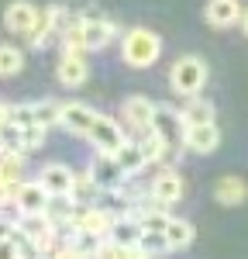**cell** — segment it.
Returning <instances> with one entry per match:
<instances>
[{"label":"cell","instance_id":"cell-1","mask_svg":"<svg viewBox=\"0 0 248 259\" xmlns=\"http://www.w3.org/2000/svg\"><path fill=\"white\" fill-rule=\"evenodd\" d=\"M162 56V38L148 28H131L121 41V59L131 66V69H148L155 66Z\"/></svg>","mask_w":248,"mask_h":259},{"label":"cell","instance_id":"cell-2","mask_svg":"<svg viewBox=\"0 0 248 259\" xmlns=\"http://www.w3.org/2000/svg\"><path fill=\"white\" fill-rule=\"evenodd\" d=\"M204 83H207V66L197 56H183V59H176V66L169 69V87L179 97H197L204 90Z\"/></svg>","mask_w":248,"mask_h":259},{"label":"cell","instance_id":"cell-3","mask_svg":"<svg viewBox=\"0 0 248 259\" xmlns=\"http://www.w3.org/2000/svg\"><path fill=\"white\" fill-rule=\"evenodd\" d=\"M86 139L93 142V149H97L100 156H114L124 142H128V139H124V132H121V124L110 121V118H103V114H97V121H93V128H90Z\"/></svg>","mask_w":248,"mask_h":259},{"label":"cell","instance_id":"cell-4","mask_svg":"<svg viewBox=\"0 0 248 259\" xmlns=\"http://www.w3.org/2000/svg\"><path fill=\"white\" fill-rule=\"evenodd\" d=\"M48 190L41 187L38 180H28V183H21L18 194H14V207H18L21 218H31V214H45V207H48Z\"/></svg>","mask_w":248,"mask_h":259},{"label":"cell","instance_id":"cell-5","mask_svg":"<svg viewBox=\"0 0 248 259\" xmlns=\"http://www.w3.org/2000/svg\"><path fill=\"white\" fill-rule=\"evenodd\" d=\"M35 21H38V7H35L31 0H14V4H7V11H4V28L14 31V35H24V38L31 35Z\"/></svg>","mask_w":248,"mask_h":259},{"label":"cell","instance_id":"cell-6","mask_svg":"<svg viewBox=\"0 0 248 259\" xmlns=\"http://www.w3.org/2000/svg\"><path fill=\"white\" fill-rule=\"evenodd\" d=\"M86 52H62L59 66H55V76L62 87H83L90 80V62L83 59Z\"/></svg>","mask_w":248,"mask_h":259},{"label":"cell","instance_id":"cell-7","mask_svg":"<svg viewBox=\"0 0 248 259\" xmlns=\"http://www.w3.org/2000/svg\"><path fill=\"white\" fill-rule=\"evenodd\" d=\"M183 145L190 149V152H197V156H210V152H217V145H221V128H217V124L186 128L183 132Z\"/></svg>","mask_w":248,"mask_h":259},{"label":"cell","instance_id":"cell-8","mask_svg":"<svg viewBox=\"0 0 248 259\" xmlns=\"http://www.w3.org/2000/svg\"><path fill=\"white\" fill-rule=\"evenodd\" d=\"M117 35V28L107 18H83V49L86 52H97V49H107Z\"/></svg>","mask_w":248,"mask_h":259},{"label":"cell","instance_id":"cell-9","mask_svg":"<svg viewBox=\"0 0 248 259\" xmlns=\"http://www.w3.org/2000/svg\"><path fill=\"white\" fill-rule=\"evenodd\" d=\"M183 190H186L183 177H179V173H172V169H165V173H159V177L152 180V197H155L159 207H169V204L183 200Z\"/></svg>","mask_w":248,"mask_h":259},{"label":"cell","instance_id":"cell-10","mask_svg":"<svg viewBox=\"0 0 248 259\" xmlns=\"http://www.w3.org/2000/svg\"><path fill=\"white\" fill-rule=\"evenodd\" d=\"M73 169L66 166V162H48L45 169H41V177H38V183L48 190V197H66L69 190H73Z\"/></svg>","mask_w":248,"mask_h":259},{"label":"cell","instance_id":"cell-11","mask_svg":"<svg viewBox=\"0 0 248 259\" xmlns=\"http://www.w3.org/2000/svg\"><path fill=\"white\" fill-rule=\"evenodd\" d=\"M155 107H159V104H152L148 97L135 94V97L124 100V121H128L131 128H138V132H148L152 121H155Z\"/></svg>","mask_w":248,"mask_h":259},{"label":"cell","instance_id":"cell-12","mask_svg":"<svg viewBox=\"0 0 248 259\" xmlns=\"http://www.w3.org/2000/svg\"><path fill=\"white\" fill-rule=\"evenodd\" d=\"M76 225H80V232H86V235H93V239L103 242L114 232V214L103 211V207H90V211H83L80 218H76Z\"/></svg>","mask_w":248,"mask_h":259},{"label":"cell","instance_id":"cell-13","mask_svg":"<svg viewBox=\"0 0 248 259\" xmlns=\"http://www.w3.org/2000/svg\"><path fill=\"white\" fill-rule=\"evenodd\" d=\"M214 197H217V204H224V207H241L248 200V183L241 177H221L214 183Z\"/></svg>","mask_w":248,"mask_h":259},{"label":"cell","instance_id":"cell-14","mask_svg":"<svg viewBox=\"0 0 248 259\" xmlns=\"http://www.w3.org/2000/svg\"><path fill=\"white\" fill-rule=\"evenodd\" d=\"M97 114L86 107V104H62V128L73 132V135H90Z\"/></svg>","mask_w":248,"mask_h":259},{"label":"cell","instance_id":"cell-15","mask_svg":"<svg viewBox=\"0 0 248 259\" xmlns=\"http://www.w3.org/2000/svg\"><path fill=\"white\" fill-rule=\"evenodd\" d=\"M204 14H207V24H214V28H231L234 21H241V4H238V0H210Z\"/></svg>","mask_w":248,"mask_h":259},{"label":"cell","instance_id":"cell-16","mask_svg":"<svg viewBox=\"0 0 248 259\" xmlns=\"http://www.w3.org/2000/svg\"><path fill=\"white\" fill-rule=\"evenodd\" d=\"M59 18H62L59 7H45V11H38V21H35V28H31V35H28L31 49H45V45H48V38H52L55 21Z\"/></svg>","mask_w":248,"mask_h":259},{"label":"cell","instance_id":"cell-17","mask_svg":"<svg viewBox=\"0 0 248 259\" xmlns=\"http://www.w3.org/2000/svg\"><path fill=\"white\" fill-rule=\"evenodd\" d=\"M110 159H114V166L121 169L124 177H135V173H142L145 166H148V162H145V156H142V149H138V142H124V145L114 152V156H110Z\"/></svg>","mask_w":248,"mask_h":259},{"label":"cell","instance_id":"cell-18","mask_svg":"<svg viewBox=\"0 0 248 259\" xmlns=\"http://www.w3.org/2000/svg\"><path fill=\"white\" fill-rule=\"evenodd\" d=\"M193 225L186 218H169V225H165L162 239H165V249H186L190 242H193Z\"/></svg>","mask_w":248,"mask_h":259},{"label":"cell","instance_id":"cell-19","mask_svg":"<svg viewBox=\"0 0 248 259\" xmlns=\"http://www.w3.org/2000/svg\"><path fill=\"white\" fill-rule=\"evenodd\" d=\"M21 169H24V156L14 152V149H0V180L7 187H21Z\"/></svg>","mask_w":248,"mask_h":259},{"label":"cell","instance_id":"cell-20","mask_svg":"<svg viewBox=\"0 0 248 259\" xmlns=\"http://www.w3.org/2000/svg\"><path fill=\"white\" fill-rule=\"evenodd\" d=\"M152 128L162 135L165 142H172L176 135H179V128L186 132V124H183V118L176 114V111H169V107H155V121H152Z\"/></svg>","mask_w":248,"mask_h":259},{"label":"cell","instance_id":"cell-21","mask_svg":"<svg viewBox=\"0 0 248 259\" xmlns=\"http://www.w3.org/2000/svg\"><path fill=\"white\" fill-rule=\"evenodd\" d=\"M179 118H183L186 128H197V124H214V107H210V104H204V100H197V97H190V104L179 111Z\"/></svg>","mask_w":248,"mask_h":259},{"label":"cell","instance_id":"cell-22","mask_svg":"<svg viewBox=\"0 0 248 259\" xmlns=\"http://www.w3.org/2000/svg\"><path fill=\"white\" fill-rule=\"evenodd\" d=\"M35 124L38 128H52V124H62V104L59 100H38L35 104Z\"/></svg>","mask_w":248,"mask_h":259},{"label":"cell","instance_id":"cell-23","mask_svg":"<svg viewBox=\"0 0 248 259\" xmlns=\"http://www.w3.org/2000/svg\"><path fill=\"white\" fill-rule=\"evenodd\" d=\"M165 145L169 142L155 132V128H148V132H142V142H138V149H142V156H145V162H159L162 159V152H165Z\"/></svg>","mask_w":248,"mask_h":259},{"label":"cell","instance_id":"cell-24","mask_svg":"<svg viewBox=\"0 0 248 259\" xmlns=\"http://www.w3.org/2000/svg\"><path fill=\"white\" fill-rule=\"evenodd\" d=\"M114 242H117V245H124V249H128V245H138V242H142V225H138L135 218L114 221Z\"/></svg>","mask_w":248,"mask_h":259},{"label":"cell","instance_id":"cell-25","mask_svg":"<svg viewBox=\"0 0 248 259\" xmlns=\"http://www.w3.org/2000/svg\"><path fill=\"white\" fill-rule=\"evenodd\" d=\"M97 194H100V183L93 180V173H76L73 177V190H69L73 200H93Z\"/></svg>","mask_w":248,"mask_h":259},{"label":"cell","instance_id":"cell-26","mask_svg":"<svg viewBox=\"0 0 248 259\" xmlns=\"http://www.w3.org/2000/svg\"><path fill=\"white\" fill-rule=\"evenodd\" d=\"M21 69H24V52L4 41V45H0V76H14Z\"/></svg>","mask_w":248,"mask_h":259},{"label":"cell","instance_id":"cell-27","mask_svg":"<svg viewBox=\"0 0 248 259\" xmlns=\"http://www.w3.org/2000/svg\"><path fill=\"white\" fill-rule=\"evenodd\" d=\"M7 124H11V128H21V132L31 128V124H35V104H14Z\"/></svg>","mask_w":248,"mask_h":259},{"label":"cell","instance_id":"cell-28","mask_svg":"<svg viewBox=\"0 0 248 259\" xmlns=\"http://www.w3.org/2000/svg\"><path fill=\"white\" fill-rule=\"evenodd\" d=\"M21 145H24V149H38V145H45V128H38V124L24 128V132H21Z\"/></svg>","mask_w":248,"mask_h":259},{"label":"cell","instance_id":"cell-29","mask_svg":"<svg viewBox=\"0 0 248 259\" xmlns=\"http://www.w3.org/2000/svg\"><path fill=\"white\" fill-rule=\"evenodd\" d=\"M93 259H124V245H117L114 239H103Z\"/></svg>","mask_w":248,"mask_h":259},{"label":"cell","instance_id":"cell-30","mask_svg":"<svg viewBox=\"0 0 248 259\" xmlns=\"http://www.w3.org/2000/svg\"><path fill=\"white\" fill-rule=\"evenodd\" d=\"M52 259H83V252L73 245V242H66V245H59V249L52 252Z\"/></svg>","mask_w":248,"mask_h":259},{"label":"cell","instance_id":"cell-31","mask_svg":"<svg viewBox=\"0 0 248 259\" xmlns=\"http://www.w3.org/2000/svg\"><path fill=\"white\" fill-rule=\"evenodd\" d=\"M0 259H21L18 242L14 239H0Z\"/></svg>","mask_w":248,"mask_h":259},{"label":"cell","instance_id":"cell-32","mask_svg":"<svg viewBox=\"0 0 248 259\" xmlns=\"http://www.w3.org/2000/svg\"><path fill=\"white\" fill-rule=\"evenodd\" d=\"M14 194H18V190H14V187H7V183L0 180V207H4V204H11V200H14Z\"/></svg>","mask_w":248,"mask_h":259},{"label":"cell","instance_id":"cell-33","mask_svg":"<svg viewBox=\"0 0 248 259\" xmlns=\"http://www.w3.org/2000/svg\"><path fill=\"white\" fill-rule=\"evenodd\" d=\"M7 121H11V107H7V104H0V128H4Z\"/></svg>","mask_w":248,"mask_h":259},{"label":"cell","instance_id":"cell-34","mask_svg":"<svg viewBox=\"0 0 248 259\" xmlns=\"http://www.w3.org/2000/svg\"><path fill=\"white\" fill-rule=\"evenodd\" d=\"M11 235H14V232L7 228V221H0V239H11Z\"/></svg>","mask_w":248,"mask_h":259},{"label":"cell","instance_id":"cell-35","mask_svg":"<svg viewBox=\"0 0 248 259\" xmlns=\"http://www.w3.org/2000/svg\"><path fill=\"white\" fill-rule=\"evenodd\" d=\"M241 31L248 35V11H241Z\"/></svg>","mask_w":248,"mask_h":259}]
</instances>
